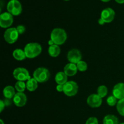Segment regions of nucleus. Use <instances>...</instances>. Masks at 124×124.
<instances>
[{
    "mask_svg": "<svg viewBox=\"0 0 124 124\" xmlns=\"http://www.w3.org/2000/svg\"><path fill=\"white\" fill-rule=\"evenodd\" d=\"M0 122H1V124H4V122H3V121H2V119L0 120Z\"/></svg>",
    "mask_w": 124,
    "mask_h": 124,
    "instance_id": "nucleus-34",
    "label": "nucleus"
},
{
    "mask_svg": "<svg viewBox=\"0 0 124 124\" xmlns=\"http://www.w3.org/2000/svg\"><path fill=\"white\" fill-rule=\"evenodd\" d=\"M67 38V33L64 29L61 28L54 29L50 34V39L54 42V44L60 45L65 43Z\"/></svg>",
    "mask_w": 124,
    "mask_h": 124,
    "instance_id": "nucleus-2",
    "label": "nucleus"
},
{
    "mask_svg": "<svg viewBox=\"0 0 124 124\" xmlns=\"http://www.w3.org/2000/svg\"><path fill=\"white\" fill-rule=\"evenodd\" d=\"M102 98H101L98 94H92L87 98V104L92 108L99 107L102 103Z\"/></svg>",
    "mask_w": 124,
    "mask_h": 124,
    "instance_id": "nucleus-11",
    "label": "nucleus"
},
{
    "mask_svg": "<svg viewBox=\"0 0 124 124\" xmlns=\"http://www.w3.org/2000/svg\"><path fill=\"white\" fill-rule=\"evenodd\" d=\"M98 23H99L100 25H104V24H105V22H104V21L102 19H101V18H99V20H98Z\"/></svg>",
    "mask_w": 124,
    "mask_h": 124,
    "instance_id": "nucleus-30",
    "label": "nucleus"
},
{
    "mask_svg": "<svg viewBox=\"0 0 124 124\" xmlns=\"http://www.w3.org/2000/svg\"><path fill=\"white\" fill-rule=\"evenodd\" d=\"M16 30L19 35H22V34H23L24 32H25V27L24 26V25H18V26H17Z\"/></svg>",
    "mask_w": 124,
    "mask_h": 124,
    "instance_id": "nucleus-27",
    "label": "nucleus"
},
{
    "mask_svg": "<svg viewBox=\"0 0 124 124\" xmlns=\"http://www.w3.org/2000/svg\"><path fill=\"white\" fill-rule=\"evenodd\" d=\"M68 76L63 71L57 73L55 76V81L57 84L64 85L68 82Z\"/></svg>",
    "mask_w": 124,
    "mask_h": 124,
    "instance_id": "nucleus-15",
    "label": "nucleus"
},
{
    "mask_svg": "<svg viewBox=\"0 0 124 124\" xmlns=\"http://www.w3.org/2000/svg\"><path fill=\"white\" fill-rule=\"evenodd\" d=\"M64 85H59L58 84L56 86V90L59 92H64Z\"/></svg>",
    "mask_w": 124,
    "mask_h": 124,
    "instance_id": "nucleus-28",
    "label": "nucleus"
},
{
    "mask_svg": "<svg viewBox=\"0 0 124 124\" xmlns=\"http://www.w3.org/2000/svg\"><path fill=\"white\" fill-rule=\"evenodd\" d=\"M115 10L110 7L104 8L101 13V18L102 19L105 23H110L112 22L115 18Z\"/></svg>",
    "mask_w": 124,
    "mask_h": 124,
    "instance_id": "nucleus-10",
    "label": "nucleus"
},
{
    "mask_svg": "<svg viewBox=\"0 0 124 124\" xmlns=\"http://www.w3.org/2000/svg\"><path fill=\"white\" fill-rule=\"evenodd\" d=\"M64 93L67 96H73L78 92V85L75 81H68L64 85Z\"/></svg>",
    "mask_w": 124,
    "mask_h": 124,
    "instance_id": "nucleus-7",
    "label": "nucleus"
},
{
    "mask_svg": "<svg viewBox=\"0 0 124 124\" xmlns=\"http://www.w3.org/2000/svg\"><path fill=\"white\" fill-rule=\"evenodd\" d=\"M13 56L18 61H23L27 58L24 50L21 48H16L13 51Z\"/></svg>",
    "mask_w": 124,
    "mask_h": 124,
    "instance_id": "nucleus-18",
    "label": "nucleus"
},
{
    "mask_svg": "<svg viewBox=\"0 0 124 124\" xmlns=\"http://www.w3.org/2000/svg\"><path fill=\"white\" fill-rule=\"evenodd\" d=\"M48 44L50 46H53V45H54V42H53V41H52V39H50L49 41H48Z\"/></svg>",
    "mask_w": 124,
    "mask_h": 124,
    "instance_id": "nucleus-31",
    "label": "nucleus"
},
{
    "mask_svg": "<svg viewBox=\"0 0 124 124\" xmlns=\"http://www.w3.org/2000/svg\"><path fill=\"white\" fill-rule=\"evenodd\" d=\"M15 88L18 92L23 93L25 91V88H27L26 84L24 82V81H18L16 82Z\"/></svg>",
    "mask_w": 124,
    "mask_h": 124,
    "instance_id": "nucleus-22",
    "label": "nucleus"
},
{
    "mask_svg": "<svg viewBox=\"0 0 124 124\" xmlns=\"http://www.w3.org/2000/svg\"><path fill=\"white\" fill-rule=\"evenodd\" d=\"M117 102H118L117 101V99L115 98L113 95L110 96L107 99V102L108 105L111 107L115 106L116 104H117Z\"/></svg>",
    "mask_w": 124,
    "mask_h": 124,
    "instance_id": "nucleus-25",
    "label": "nucleus"
},
{
    "mask_svg": "<svg viewBox=\"0 0 124 124\" xmlns=\"http://www.w3.org/2000/svg\"><path fill=\"white\" fill-rule=\"evenodd\" d=\"M5 106H6V104H5V102L2 100L0 101V112H2L3 111L4 108H5Z\"/></svg>",
    "mask_w": 124,
    "mask_h": 124,
    "instance_id": "nucleus-29",
    "label": "nucleus"
},
{
    "mask_svg": "<svg viewBox=\"0 0 124 124\" xmlns=\"http://www.w3.org/2000/svg\"><path fill=\"white\" fill-rule=\"evenodd\" d=\"M48 54L50 56L53 58H56V57L58 56L61 53V49L60 47H59L58 45L54 44L53 46H49V48L48 50Z\"/></svg>",
    "mask_w": 124,
    "mask_h": 124,
    "instance_id": "nucleus-17",
    "label": "nucleus"
},
{
    "mask_svg": "<svg viewBox=\"0 0 124 124\" xmlns=\"http://www.w3.org/2000/svg\"><path fill=\"white\" fill-rule=\"evenodd\" d=\"M117 3L118 4H124V0H115Z\"/></svg>",
    "mask_w": 124,
    "mask_h": 124,
    "instance_id": "nucleus-32",
    "label": "nucleus"
},
{
    "mask_svg": "<svg viewBox=\"0 0 124 124\" xmlns=\"http://www.w3.org/2000/svg\"><path fill=\"white\" fill-rule=\"evenodd\" d=\"M116 108L117 111L121 116H124V98L120 99L116 104Z\"/></svg>",
    "mask_w": 124,
    "mask_h": 124,
    "instance_id": "nucleus-23",
    "label": "nucleus"
},
{
    "mask_svg": "<svg viewBox=\"0 0 124 124\" xmlns=\"http://www.w3.org/2000/svg\"><path fill=\"white\" fill-rule=\"evenodd\" d=\"M19 35V34L17 31L16 28H8L5 31L4 34V38L7 43L12 44L18 40Z\"/></svg>",
    "mask_w": 124,
    "mask_h": 124,
    "instance_id": "nucleus-5",
    "label": "nucleus"
},
{
    "mask_svg": "<svg viewBox=\"0 0 124 124\" xmlns=\"http://www.w3.org/2000/svg\"><path fill=\"white\" fill-rule=\"evenodd\" d=\"M77 65L73 63H69L65 66L64 69V72L68 76H73L76 75L78 72Z\"/></svg>",
    "mask_w": 124,
    "mask_h": 124,
    "instance_id": "nucleus-14",
    "label": "nucleus"
},
{
    "mask_svg": "<svg viewBox=\"0 0 124 124\" xmlns=\"http://www.w3.org/2000/svg\"><path fill=\"white\" fill-rule=\"evenodd\" d=\"M77 65L78 70L80 71H85L87 70V68H88V65L84 61H80L79 62H78V64H76Z\"/></svg>",
    "mask_w": 124,
    "mask_h": 124,
    "instance_id": "nucleus-24",
    "label": "nucleus"
},
{
    "mask_svg": "<svg viewBox=\"0 0 124 124\" xmlns=\"http://www.w3.org/2000/svg\"><path fill=\"white\" fill-rule=\"evenodd\" d=\"M85 124H98V120L95 117H90L86 121Z\"/></svg>",
    "mask_w": 124,
    "mask_h": 124,
    "instance_id": "nucleus-26",
    "label": "nucleus"
},
{
    "mask_svg": "<svg viewBox=\"0 0 124 124\" xmlns=\"http://www.w3.org/2000/svg\"><path fill=\"white\" fill-rule=\"evenodd\" d=\"M13 22V17L8 12H4L0 15V26L2 28H8L12 25Z\"/></svg>",
    "mask_w": 124,
    "mask_h": 124,
    "instance_id": "nucleus-8",
    "label": "nucleus"
},
{
    "mask_svg": "<svg viewBox=\"0 0 124 124\" xmlns=\"http://www.w3.org/2000/svg\"><path fill=\"white\" fill-rule=\"evenodd\" d=\"M7 10L13 16H18L22 12V5L18 0L10 1L7 3Z\"/></svg>",
    "mask_w": 124,
    "mask_h": 124,
    "instance_id": "nucleus-4",
    "label": "nucleus"
},
{
    "mask_svg": "<svg viewBox=\"0 0 124 124\" xmlns=\"http://www.w3.org/2000/svg\"><path fill=\"white\" fill-rule=\"evenodd\" d=\"M38 82L35 78H31L26 82V88L30 92H34L38 88Z\"/></svg>",
    "mask_w": 124,
    "mask_h": 124,
    "instance_id": "nucleus-20",
    "label": "nucleus"
},
{
    "mask_svg": "<svg viewBox=\"0 0 124 124\" xmlns=\"http://www.w3.org/2000/svg\"><path fill=\"white\" fill-rule=\"evenodd\" d=\"M15 88L11 85L6 86L3 90V95L7 99H12L15 95Z\"/></svg>",
    "mask_w": 124,
    "mask_h": 124,
    "instance_id": "nucleus-16",
    "label": "nucleus"
},
{
    "mask_svg": "<svg viewBox=\"0 0 124 124\" xmlns=\"http://www.w3.org/2000/svg\"><path fill=\"white\" fill-rule=\"evenodd\" d=\"M124 124V123H121V124Z\"/></svg>",
    "mask_w": 124,
    "mask_h": 124,
    "instance_id": "nucleus-36",
    "label": "nucleus"
},
{
    "mask_svg": "<svg viewBox=\"0 0 124 124\" xmlns=\"http://www.w3.org/2000/svg\"><path fill=\"white\" fill-rule=\"evenodd\" d=\"M82 54L79 50L73 48L70 50L67 54V59L70 63L77 64L78 62L81 61Z\"/></svg>",
    "mask_w": 124,
    "mask_h": 124,
    "instance_id": "nucleus-9",
    "label": "nucleus"
},
{
    "mask_svg": "<svg viewBox=\"0 0 124 124\" xmlns=\"http://www.w3.org/2000/svg\"><path fill=\"white\" fill-rule=\"evenodd\" d=\"M13 75L14 78L18 81H27L31 79L29 71L23 67H18L15 69Z\"/></svg>",
    "mask_w": 124,
    "mask_h": 124,
    "instance_id": "nucleus-6",
    "label": "nucleus"
},
{
    "mask_svg": "<svg viewBox=\"0 0 124 124\" xmlns=\"http://www.w3.org/2000/svg\"><path fill=\"white\" fill-rule=\"evenodd\" d=\"M97 94L101 97V98H103L107 96L108 94V88L105 85H100L97 89Z\"/></svg>",
    "mask_w": 124,
    "mask_h": 124,
    "instance_id": "nucleus-21",
    "label": "nucleus"
},
{
    "mask_svg": "<svg viewBox=\"0 0 124 124\" xmlns=\"http://www.w3.org/2000/svg\"><path fill=\"white\" fill-rule=\"evenodd\" d=\"M24 50L27 58L33 59L41 54L42 52V47L37 42H30L26 44Z\"/></svg>",
    "mask_w": 124,
    "mask_h": 124,
    "instance_id": "nucleus-1",
    "label": "nucleus"
},
{
    "mask_svg": "<svg viewBox=\"0 0 124 124\" xmlns=\"http://www.w3.org/2000/svg\"><path fill=\"white\" fill-rule=\"evenodd\" d=\"M101 1L104 2H109L110 1H111V0H101Z\"/></svg>",
    "mask_w": 124,
    "mask_h": 124,
    "instance_id": "nucleus-33",
    "label": "nucleus"
},
{
    "mask_svg": "<svg viewBox=\"0 0 124 124\" xmlns=\"http://www.w3.org/2000/svg\"><path fill=\"white\" fill-rule=\"evenodd\" d=\"M10 1H15V0H10Z\"/></svg>",
    "mask_w": 124,
    "mask_h": 124,
    "instance_id": "nucleus-37",
    "label": "nucleus"
},
{
    "mask_svg": "<svg viewBox=\"0 0 124 124\" xmlns=\"http://www.w3.org/2000/svg\"><path fill=\"white\" fill-rule=\"evenodd\" d=\"M13 101L16 107H23L25 105L27 102L26 95L24 93L18 92L13 97Z\"/></svg>",
    "mask_w": 124,
    "mask_h": 124,
    "instance_id": "nucleus-12",
    "label": "nucleus"
},
{
    "mask_svg": "<svg viewBox=\"0 0 124 124\" xmlns=\"http://www.w3.org/2000/svg\"><path fill=\"white\" fill-rule=\"evenodd\" d=\"M50 73L49 70L45 67H39L35 70L33 73V78L39 83L46 82L49 79Z\"/></svg>",
    "mask_w": 124,
    "mask_h": 124,
    "instance_id": "nucleus-3",
    "label": "nucleus"
},
{
    "mask_svg": "<svg viewBox=\"0 0 124 124\" xmlns=\"http://www.w3.org/2000/svg\"><path fill=\"white\" fill-rule=\"evenodd\" d=\"M113 95L117 99L124 98V83L119 82L115 85L113 89Z\"/></svg>",
    "mask_w": 124,
    "mask_h": 124,
    "instance_id": "nucleus-13",
    "label": "nucleus"
},
{
    "mask_svg": "<svg viewBox=\"0 0 124 124\" xmlns=\"http://www.w3.org/2000/svg\"><path fill=\"white\" fill-rule=\"evenodd\" d=\"M64 1H69V0H64Z\"/></svg>",
    "mask_w": 124,
    "mask_h": 124,
    "instance_id": "nucleus-35",
    "label": "nucleus"
},
{
    "mask_svg": "<svg viewBox=\"0 0 124 124\" xmlns=\"http://www.w3.org/2000/svg\"><path fill=\"white\" fill-rule=\"evenodd\" d=\"M103 124H119L118 119L113 115H108L104 117Z\"/></svg>",
    "mask_w": 124,
    "mask_h": 124,
    "instance_id": "nucleus-19",
    "label": "nucleus"
}]
</instances>
